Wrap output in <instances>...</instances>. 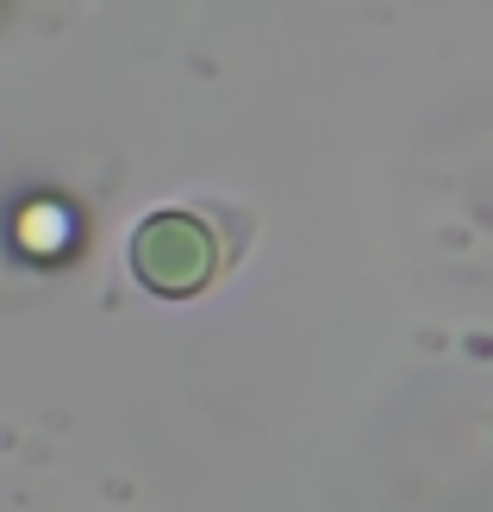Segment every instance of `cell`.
I'll use <instances>...</instances> for the list:
<instances>
[{"instance_id": "cell-1", "label": "cell", "mask_w": 493, "mask_h": 512, "mask_svg": "<svg viewBox=\"0 0 493 512\" xmlns=\"http://www.w3.org/2000/svg\"><path fill=\"white\" fill-rule=\"evenodd\" d=\"M132 275L163 300H188L219 275V244L194 213H150L132 232Z\"/></svg>"}]
</instances>
